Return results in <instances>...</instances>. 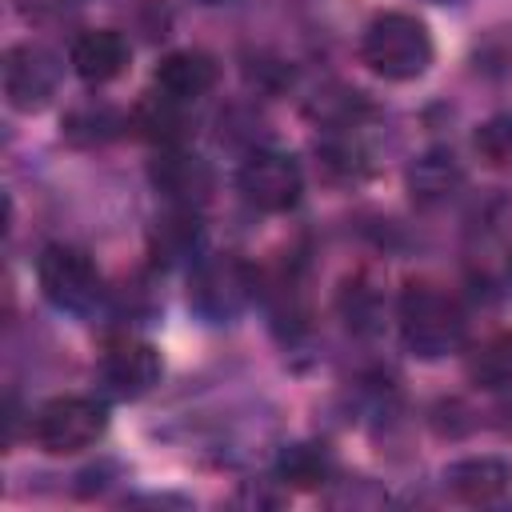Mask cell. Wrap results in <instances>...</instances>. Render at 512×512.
<instances>
[{"label":"cell","mask_w":512,"mask_h":512,"mask_svg":"<svg viewBox=\"0 0 512 512\" xmlns=\"http://www.w3.org/2000/svg\"><path fill=\"white\" fill-rule=\"evenodd\" d=\"M60 88V60L44 44H12L4 52V100L16 112H40Z\"/></svg>","instance_id":"obj_8"},{"label":"cell","mask_w":512,"mask_h":512,"mask_svg":"<svg viewBox=\"0 0 512 512\" xmlns=\"http://www.w3.org/2000/svg\"><path fill=\"white\" fill-rule=\"evenodd\" d=\"M196 4H224V0H196Z\"/></svg>","instance_id":"obj_20"},{"label":"cell","mask_w":512,"mask_h":512,"mask_svg":"<svg viewBox=\"0 0 512 512\" xmlns=\"http://www.w3.org/2000/svg\"><path fill=\"white\" fill-rule=\"evenodd\" d=\"M180 108H184L180 100H168V96H160V92H156V96L136 112V124L144 128V136L160 140V148L180 144V140L188 136V116H184Z\"/></svg>","instance_id":"obj_17"},{"label":"cell","mask_w":512,"mask_h":512,"mask_svg":"<svg viewBox=\"0 0 512 512\" xmlns=\"http://www.w3.org/2000/svg\"><path fill=\"white\" fill-rule=\"evenodd\" d=\"M128 56H132V48H128V40L116 28H88V32L76 36V44L68 52L76 76L88 80V84L116 80L128 68Z\"/></svg>","instance_id":"obj_11"},{"label":"cell","mask_w":512,"mask_h":512,"mask_svg":"<svg viewBox=\"0 0 512 512\" xmlns=\"http://www.w3.org/2000/svg\"><path fill=\"white\" fill-rule=\"evenodd\" d=\"M444 484L456 500L488 504L512 488V464L500 456H464V460L444 468Z\"/></svg>","instance_id":"obj_12"},{"label":"cell","mask_w":512,"mask_h":512,"mask_svg":"<svg viewBox=\"0 0 512 512\" xmlns=\"http://www.w3.org/2000/svg\"><path fill=\"white\" fill-rule=\"evenodd\" d=\"M148 180L152 188L172 204V208H204L216 192V172L204 156L180 148V144H168L152 156L148 164Z\"/></svg>","instance_id":"obj_7"},{"label":"cell","mask_w":512,"mask_h":512,"mask_svg":"<svg viewBox=\"0 0 512 512\" xmlns=\"http://www.w3.org/2000/svg\"><path fill=\"white\" fill-rule=\"evenodd\" d=\"M400 340L420 360H440L464 344V308L432 280H408L396 304Z\"/></svg>","instance_id":"obj_1"},{"label":"cell","mask_w":512,"mask_h":512,"mask_svg":"<svg viewBox=\"0 0 512 512\" xmlns=\"http://www.w3.org/2000/svg\"><path fill=\"white\" fill-rule=\"evenodd\" d=\"M80 128H88L80 140H108V136H116L124 128V120L112 108H84V112L68 116V136H76Z\"/></svg>","instance_id":"obj_19"},{"label":"cell","mask_w":512,"mask_h":512,"mask_svg":"<svg viewBox=\"0 0 512 512\" xmlns=\"http://www.w3.org/2000/svg\"><path fill=\"white\" fill-rule=\"evenodd\" d=\"M108 428V408L96 396H56L36 408L32 440L52 456H72L92 448Z\"/></svg>","instance_id":"obj_5"},{"label":"cell","mask_w":512,"mask_h":512,"mask_svg":"<svg viewBox=\"0 0 512 512\" xmlns=\"http://www.w3.org/2000/svg\"><path fill=\"white\" fill-rule=\"evenodd\" d=\"M252 300H256V272L248 268V260H240L236 252H216L196 260L188 276V304L200 320L208 324L236 320Z\"/></svg>","instance_id":"obj_3"},{"label":"cell","mask_w":512,"mask_h":512,"mask_svg":"<svg viewBox=\"0 0 512 512\" xmlns=\"http://www.w3.org/2000/svg\"><path fill=\"white\" fill-rule=\"evenodd\" d=\"M36 280L52 308L76 312V316L92 312L104 296V276L96 260L76 244H48L36 260Z\"/></svg>","instance_id":"obj_4"},{"label":"cell","mask_w":512,"mask_h":512,"mask_svg":"<svg viewBox=\"0 0 512 512\" xmlns=\"http://www.w3.org/2000/svg\"><path fill=\"white\" fill-rule=\"evenodd\" d=\"M464 372H468V380L476 388H504V384H512V332L500 328V332L480 336L468 348Z\"/></svg>","instance_id":"obj_14"},{"label":"cell","mask_w":512,"mask_h":512,"mask_svg":"<svg viewBox=\"0 0 512 512\" xmlns=\"http://www.w3.org/2000/svg\"><path fill=\"white\" fill-rule=\"evenodd\" d=\"M360 60L384 80H416L432 64V32L412 12H380L360 36Z\"/></svg>","instance_id":"obj_2"},{"label":"cell","mask_w":512,"mask_h":512,"mask_svg":"<svg viewBox=\"0 0 512 512\" xmlns=\"http://www.w3.org/2000/svg\"><path fill=\"white\" fill-rule=\"evenodd\" d=\"M476 152L492 168H512V112H500L476 128Z\"/></svg>","instance_id":"obj_18"},{"label":"cell","mask_w":512,"mask_h":512,"mask_svg":"<svg viewBox=\"0 0 512 512\" xmlns=\"http://www.w3.org/2000/svg\"><path fill=\"white\" fill-rule=\"evenodd\" d=\"M332 472V460L324 444H288L276 460V476L288 488H320Z\"/></svg>","instance_id":"obj_16"},{"label":"cell","mask_w":512,"mask_h":512,"mask_svg":"<svg viewBox=\"0 0 512 512\" xmlns=\"http://www.w3.org/2000/svg\"><path fill=\"white\" fill-rule=\"evenodd\" d=\"M236 184H240L244 200L260 212H288V208H296V200L304 192L300 164L288 152H276V148H256L240 164Z\"/></svg>","instance_id":"obj_6"},{"label":"cell","mask_w":512,"mask_h":512,"mask_svg":"<svg viewBox=\"0 0 512 512\" xmlns=\"http://www.w3.org/2000/svg\"><path fill=\"white\" fill-rule=\"evenodd\" d=\"M508 276H512V256H508Z\"/></svg>","instance_id":"obj_21"},{"label":"cell","mask_w":512,"mask_h":512,"mask_svg":"<svg viewBox=\"0 0 512 512\" xmlns=\"http://www.w3.org/2000/svg\"><path fill=\"white\" fill-rule=\"evenodd\" d=\"M216 76H220L216 60H212L208 52H200V48L168 52V56L156 64V72H152L156 92L168 96V100H180V104H192V100L208 96V92L216 88Z\"/></svg>","instance_id":"obj_10"},{"label":"cell","mask_w":512,"mask_h":512,"mask_svg":"<svg viewBox=\"0 0 512 512\" xmlns=\"http://www.w3.org/2000/svg\"><path fill=\"white\" fill-rule=\"evenodd\" d=\"M200 248V220L192 208H172L168 216H160L152 224V256L164 264H180L192 260V252Z\"/></svg>","instance_id":"obj_15"},{"label":"cell","mask_w":512,"mask_h":512,"mask_svg":"<svg viewBox=\"0 0 512 512\" xmlns=\"http://www.w3.org/2000/svg\"><path fill=\"white\" fill-rule=\"evenodd\" d=\"M160 352L148 340H116L104 356H100V380L112 396L120 400H136L144 396L156 380H160Z\"/></svg>","instance_id":"obj_9"},{"label":"cell","mask_w":512,"mask_h":512,"mask_svg":"<svg viewBox=\"0 0 512 512\" xmlns=\"http://www.w3.org/2000/svg\"><path fill=\"white\" fill-rule=\"evenodd\" d=\"M460 184H464V168L444 148H432V152H424V156H416L408 164V192H412V200L420 208L452 200L460 192Z\"/></svg>","instance_id":"obj_13"}]
</instances>
